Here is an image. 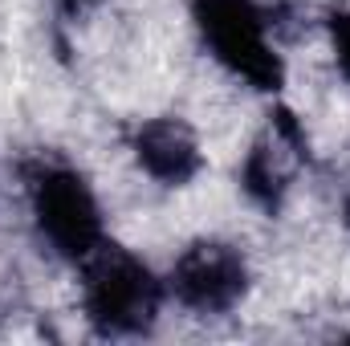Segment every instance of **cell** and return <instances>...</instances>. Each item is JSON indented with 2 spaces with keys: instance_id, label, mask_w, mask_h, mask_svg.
<instances>
[{
  "instance_id": "obj_1",
  "label": "cell",
  "mask_w": 350,
  "mask_h": 346,
  "mask_svg": "<svg viewBox=\"0 0 350 346\" xmlns=\"http://www.w3.org/2000/svg\"><path fill=\"white\" fill-rule=\"evenodd\" d=\"M21 183H25L33 232L57 261L82 265L106 241L98 191L78 163L53 151H37L33 159H25Z\"/></svg>"
},
{
  "instance_id": "obj_2",
  "label": "cell",
  "mask_w": 350,
  "mask_h": 346,
  "mask_svg": "<svg viewBox=\"0 0 350 346\" xmlns=\"http://www.w3.org/2000/svg\"><path fill=\"white\" fill-rule=\"evenodd\" d=\"M82 318L98 338H143L159 326L167 281L118 241H102L82 265Z\"/></svg>"
},
{
  "instance_id": "obj_3",
  "label": "cell",
  "mask_w": 350,
  "mask_h": 346,
  "mask_svg": "<svg viewBox=\"0 0 350 346\" xmlns=\"http://www.w3.org/2000/svg\"><path fill=\"white\" fill-rule=\"evenodd\" d=\"M187 16L204 53L228 78L273 98L285 90V57L269 37V8L261 0H187Z\"/></svg>"
},
{
  "instance_id": "obj_4",
  "label": "cell",
  "mask_w": 350,
  "mask_h": 346,
  "mask_svg": "<svg viewBox=\"0 0 350 346\" xmlns=\"http://www.w3.org/2000/svg\"><path fill=\"white\" fill-rule=\"evenodd\" d=\"M167 297L191 318H228L253 289V265L237 241L196 237L163 273Z\"/></svg>"
},
{
  "instance_id": "obj_5",
  "label": "cell",
  "mask_w": 350,
  "mask_h": 346,
  "mask_svg": "<svg viewBox=\"0 0 350 346\" xmlns=\"http://www.w3.org/2000/svg\"><path fill=\"white\" fill-rule=\"evenodd\" d=\"M297 163H310V135L289 106L269 110V127L253 139L237 168V187L261 216H281L289 200V179Z\"/></svg>"
},
{
  "instance_id": "obj_6",
  "label": "cell",
  "mask_w": 350,
  "mask_h": 346,
  "mask_svg": "<svg viewBox=\"0 0 350 346\" xmlns=\"http://www.w3.org/2000/svg\"><path fill=\"white\" fill-rule=\"evenodd\" d=\"M126 151L135 159V168L147 175L151 183L179 191L191 187L204 172V143L196 135V127L183 114H151L139 118L126 131Z\"/></svg>"
},
{
  "instance_id": "obj_7",
  "label": "cell",
  "mask_w": 350,
  "mask_h": 346,
  "mask_svg": "<svg viewBox=\"0 0 350 346\" xmlns=\"http://www.w3.org/2000/svg\"><path fill=\"white\" fill-rule=\"evenodd\" d=\"M322 29H326V45H330V57H334V70L342 74V82L350 86V8L338 4L322 16Z\"/></svg>"
},
{
  "instance_id": "obj_8",
  "label": "cell",
  "mask_w": 350,
  "mask_h": 346,
  "mask_svg": "<svg viewBox=\"0 0 350 346\" xmlns=\"http://www.w3.org/2000/svg\"><path fill=\"white\" fill-rule=\"evenodd\" d=\"M66 16H82V12H90V8H98L102 0H53Z\"/></svg>"
}]
</instances>
